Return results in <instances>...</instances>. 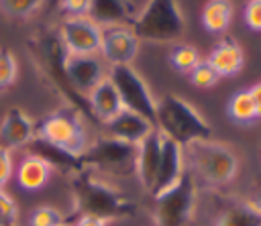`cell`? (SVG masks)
Returning <instances> with one entry per match:
<instances>
[{
    "instance_id": "obj_1",
    "label": "cell",
    "mask_w": 261,
    "mask_h": 226,
    "mask_svg": "<svg viewBox=\"0 0 261 226\" xmlns=\"http://www.w3.org/2000/svg\"><path fill=\"white\" fill-rule=\"evenodd\" d=\"M71 200L73 214L94 216L104 222L133 218L137 214V204L133 200L106 181L94 177L90 169H77L71 173Z\"/></svg>"
},
{
    "instance_id": "obj_2",
    "label": "cell",
    "mask_w": 261,
    "mask_h": 226,
    "mask_svg": "<svg viewBox=\"0 0 261 226\" xmlns=\"http://www.w3.org/2000/svg\"><path fill=\"white\" fill-rule=\"evenodd\" d=\"M155 128L181 147L196 140L212 138L210 124L198 114V110L190 102L175 94H165L161 100H157Z\"/></svg>"
},
{
    "instance_id": "obj_3",
    "label": "cell",
    "mask_w": 261,
    "mask_h": 226,
    "mask_svg": "<svg viewBox=\"0 0 261 226\" xmlns=\"http://www.w3.org/2000/svg\"><path fill=\"white\" fill-rule=\"evenodd\" d=\"M184 161H188V171L194 179H200L210 187L228 185L239 171V159L232 149L212 138L186 145Z\"/></svg>"
},
{
    "instance_id": "obj_4",
    "label": "cell",
    "mask_w": 261,
    "mask_h": 226,
    "mask_svg": "<svg viewBox=\"0 0 261 226\" xmlns=\"http://www.w3.org/2000/svg\"><path fill=\"white\" fill-rule=\"evenodd\" d=\"M184 16L175 0H149L130 31L139 41L175 43L184 35Z\"/></svg>"
},
{
    "instance_id": "obj_5",
    "label": "cell",
    "mask_w": 261,
    "mask_h": 226,
    "mask_svg": "<svg viewBox=\"0 0 261 226\" xmlns=\"http://www.w3.org/2000/svg\"><path fill=\"white\" fill-rule=\"evenodd\" d=\"M137 145L104 134L88 145L80 157V165L84 169H96L114 177H130L137 169Z\"/></svg>"
},
{
    "instance_id": "obj_6",
    "label": "cell",
    "mask_w": 261,
    "mask_h": 226,
    "mask_svg": "<svg viewBox=\"0 0 261 226\" xmlns=\"http://www.w3.org/2000/svg\"><path fill=\"white\" fill-rule=\"evenodd\" d=\"M37 136L73 157H82V153L90 145L86 134L84 114L69 104L45 116L37 128Z\"/></svg>"
},
{
    "instance_id": "obj_7",
    "label": "cell",
    "mask_w": 261,
    "mask_h": 226,
    "mask_svg": "<svg viewBox=\"0 0 261 226\" xmlns=\"http://www.w3.org/2000/svg\"><path fill=\"white\" fill-rule=\"evenodd\" d=\"M196 179L190 171H184L177 183L157 193L153 206V220L157 226H188L196 212Z\"/></svg>"
},
{
    "instance_id": "obj_8",
    "label": "cell",
    "mask_w": 261,
    "mask_h": 226,
    "mask_svg": "<svg viewBox=\"0 0 261 226\" xmlns=\"http://www.w3.org/2000/svg\"><path fill=\"white\" fill-rule=\"evenodd\" d=\"M108 79L114 83L122 108L143 116L155 126V110H157V100L153 98L147 81L141 77V73L133 65H116L108 69ZM157 130V128H155Z\"/></svg>"
},
{
    "instance_id": "obj_9",
    "label": "cell",
    "mask_w": 261,
    "mask_h": 226,
    "mask_svg": "<svg viewBox=\"0 0 261 226\" xmlns=\"http://www.w3.org/2000/svg\"><path fill=\"white\" fill-rule=\"evenodd\" d=\"M65 51L69 55H96L102 43V29L88 16L65 18L57 31Z\"/></svg>"
},
{
    "instance_id": "obj_10",
    "label": "cell",
    "mask_w": 261,
    "mask_h": 226,
    "mask_svg": "<svg viewBox=\"0 0 261 226\" xmlns=\"http://www.w3.org/2000/svg\"><path fill=\"white\" fill-rule=\"evenodd\" d=\"M65 77L71 90L88 100V94L106 77V67L96 55H67Z\"/></svg>"
},
{
    "instance_id": "obj_11",
    "label": "cell",
    "mask_w": 261,
    "mask_h": 226,
    "mask_svg": "<svg viewBox=\"0 0 261 226\" xmlns=\"http://www.w3.org/2000/svg\"><path fill=\"white\" fill-rule=\"evenodd\" d=\"M139 39L126 26H112L102 31L100 53L110 67L130 65L139 53Z\"/></svg>"
},
{
    "instance_id": "obj_12",
    "label": "cell",
    "mask_w": 261,
    "mask_h": 226,
    "mask_svg": "<svg viewBox=\"0 0 261 226\" xmlns=\"http://www.w3.org/2000/svg\"><path fill=\"white\" fill-rule=\"evenodd\" d=\"M100 29L126 26L130 29L139 16V10L130 0H92L90 10L86 14Z\"/></svg>"
},
{
    "instance_id": "obj_13",
    "label": "cell",
    "mask_w": 261,
    "mask_h": 226,
    "mask_svg": "<svg viewBox=\"0 0 261 226\" xmlns=\"http://www.w3.org/2000/svg\"><path fill=\"white\" fill-rule=\"evenodd\" d=\"M186 161H184V147L177 145L175 140L163 136L161 143V161H159V171L155 177V185L151 189V195L155 197L157 193L169 189L173 183L179 181V177L186 171Z\"/></svg>"
},
{
    "instance_id": "obj_14",
    "label": "cell",
    "mask_w": 261,
    "mask_h": 226,
    "mask_svg": "<svg viewBox=\"0 0 261 226\" xmlns=\"http://www.w3.org/2000/svg\"><path fill=\"white\" fill-rule=\"evenodd\" d=\"M161 143H163V134L159 130H153L145 140H141L137 147V169L135 175L139 179V183L143 185L145 191L151 193L153 185H155V177L159 171V161H161Z\"/></svg>"
},
{
    "instance_id": "obj_15",
    "label": "cell",
    "mask_w": 261,
    "mask_h": 226,
    "mask_svg": "<svg viewBox=\"0 0 261 226\" xmlns=\"http://www.w3.org/2000/svg\"><path fill=\"white\" fill-rule=\"evenodd\" d=\"M104 128H106L108 136L130 143V145H139L155 130V126L149 120H145L143 116H139L126 108H122L116 116H112L108 122H104Z\"/></svg>"
},
{
    "instance_id": "obj_16",
    "label": "cell",
    "mask_w": 261,
    "mask_h": 226,
    "mask_svg": "<svg viewBox=\"0 0 261 226\" xmlns=\"http://www.w3.org/2000/svg\"><path fill=\"white\" fill-rule=\"evenodd\" d=\"M35 136L37 128L33 120L20 108H10L0 122V145L6 149L27 147Z\"/></svg>"
},
{
    "instance_id": "obj_17",
    "label": "cell",
    "mask_w": 261,
    "mask_h": 226,
    "mask_svg": "<svg viewBox=\"0 0 261 226\" xmlns=\"http://www.w3.org/2000/svg\"><path fill=\"white\" fill-rule=\"evenodd\" d=\"M88 104L92 110V116L96 118V122H108L112 116H116L122 110V102L120 96L114 88V83L108 79V75L88 94Z\"/></svg>"
},
{
    "instance_id": "obj_18",
    "label": "cell",
    "mask_w": 261,
    "mask_h": 226,
    "mask_svg": "<svg viewBox=\"0 0 261 226\" xmlns=\"http://www.w3.org/2000/svg\"><path fill=\"white\" fill-rule=\"evenodd\" d=\"M214 71L220 77H232L237 75L243 65H245V53L241 49V45L232 39H222L220 43L214 45V49L210 51L208 59H206Z\"/></svg>"
},
{
    "instance_id": "obj_19",
    "label": "cell",
    "mask_w": 261,
    "mask_h": 226,
    "mask_svg": "<svg viewBox=\"0 0 261 226\" xmlns=\"http://www.w3.org/2000/svg\"><path fill=\"white\" fill-rule=\"evenodd\" d=\"M27 149H29V155L41 157L51 169L67 171L69 175L75 173L77 169H84V167L80 165V157H73V155H69V153L57 149L55 145H51V143H47V140H43V138H39V136H35V138L27 145Z\"/></svg>"
},
{
    "instance_id": "obj_20",
    "label": "cell",
    "mask_w": 261,
    "mask_h": 226,
    "mask_svg": "<svg viewBox=\"0 0 261 226\" xmlns=\"http://www.w3.org/2000/svg\"><path fill=\"white\" fill-rule=\"evenodd\" d=\"M51 167L37 155H27L18 169H16V181L22 189L27 191H37L41 187H45V183L51 177Z\"/></svg>"
},
{
    "instance_id": "obj_21",
    "label": "cell",
    "mask_w": 261,
    "mask_h": 226,
    "mask_svg": "<svg viewBox=\"0 0 261 226\" xmlns=\"http://www.w3.org/2000/svg\"><path fill=\"white\" fill-rule=\"evenodd\" d=\"M214 226H261V212L253 202H230L218 212Z\"/></svg>"
},
{
    "instance_id": "obj_22",
    "label": "cell",
    "mask_w": 261,
    "mask_h": 226,
    "mask_svg": "<svg viewBox=\"0 0 261 226\" xmlns=\"http://www.w3.org/2000/svg\"><path fill=\"white\" fill-rule=\"evenodd\" d=\"M232 20V2L230 0H208L202 8V24L208 33L220 35L228 29Z\"/></svg>"
},
{
    "instance_id": "obj_23",
    "label": "cell",
    "mask_w": 261,
    "mask_h": 226,
    "mask_svg": "<svg viewBox=\"0 0 261 226\" xmlns=\"http://www.w3.org/2000/svg\"><path fill=\"white\" fill-rule=\"evenodd\" d=\"M228 116H230L232 122L243 124V126H249L259 118L249 90H239V92H234L230 96V100H228Z\"/></svg>"
},
{
    "instance_id": "obj_24",
    "label": "cell",
    "mask_w": 261,
    "mask_h": 226,
    "mask_svg": "<svg viewBox=\"0 0 261 226\" xmlns=\"http://www.w3.org/2000/svg\"><path fill=\"white\" fill-rule=\"evenodd\" d=\"M200 53L194 45H188V43H179L171 49L169 53V63L173 69H177L179 73H190L198 63H200Z\"/></svg>"
},
{
    "instance_id": "obj_25",
    "label": "cell",
    "mask_w": 261,
    "mask_h": 226,
    "mask_svg": "<svg viewBox=\"0 0 261 226\" xmlns=\"http://www.w3.org/2000/svg\"><path fill=\"white\" fill-rule=\"evenodd\" d=\"M16 71H18V65L12 51L8 47H0V92L14 83Z\"/></svg>"
},
{
    "instance_id": "obj_26",
    "label": "cell",
    "mask_w": 261,
    "mask_h": 226,
    "mask_svg": "<svg viewBox=\"0 0 261 226\" xmlns=\"http://www.w3.org/2000/svg\"><path fill=\"white\" fill-rule=\"evenodd\" d=\"M188 75H190V81H192L196 88H202V90L216 86L218 79H220V75L214 71V67H212L208 61H200Z\"/></svg>"
},
{
    "instance_id": "obj_27",
    "label": "cell",
    "mask_w": 261,
    "mask_h": 226,
    "mask_svg": "<svg viewBox=\"0 0 261 226\" xmlns=\"http://www.w3.org/2000/svg\"><path fill=\"white\" fill-rule=\"evenodd\" d=\"M47 0H0V10L8 16H29L31 12H35L39 6H43Z\"/></svg>"
},
{
    "instance_id": "obj_28",
    "label": "cell",
    "mask_w": 261,
    "mask_h": 226,
    "mask_svg": "<svg viewBox=\"0 0 261 226\" xmlns=\"http://www.w3.org/2000/svg\"><path fill=\"white\" fill-rule=\"evenodd\" d=\"M63 224L61 214L53 206H39L29 218V226H59Z\"/></svg>"
},
{
    "instance_id": "obj_29",
    "label": "cell",
    "mask_w": 261,
    "mask_h": 226,
    "mask_svg": "<svg viewBox=\"0 0 261 226\" xmlns=\"http://www.w3.org/2000/svg\"><path fill=\"white\" fill-rule=\"evenodd\" d=\"M0 226H18V208L16 202L0 187Z\"/></svg>"
},
{
    "instance_id": "obj_30",
    "label": "cell",
    "mask_w": 261,
    "mask_h": 226,
    "mask_svg": "<svg viewBox=\"0 0 261 226\" xmlns=\"http://www.w3.org/2000/svg\"><path fill=\"white\" fill-rule=\"evenodd\" d=\"M90 2L92 0H59L57 2V8L61 12H65L69 18H75V16H86L88 14Z\"/></svg>"
},
{
    "instance_id": "obj_31",
    "label": "cell",
    "mask_w": 261,
    "mask_h": 226,
    "mask_svg": "<svg viewBox=\"0 0 261 226\" xmlns=\"http://www.w3.org/2000/svg\"><path fill=\"white\" fill-rule=\"evenodd\" d=\"M243 16H245V22L249 29L261 33V0H249Z\"/></svg>"
},
{
    "instance_id": "obj_32",
    "label": "cell",
    "mask_w": 261,
    "mask_h": 226,
    "mask_svg": "<svg viewBox=\"0 0 261 226\" xmlns=\"http://www.w3.org/2000/svg\"><path fill=\"white\" fill-rule=\"evenodd\" d=\"M12 177V155L6 147L0 145V187H4Z\"/></svg>"
},
{
    "instance_id": "obj_33",
    "label": "cell",
    "mask_w": 261,
    "mask_h": 226,
    "mask_svg": "<svg viewBox=\"0 0 261 226\" xmlns=\"http://www.w3.org/2000/svg\"><path fill=\"white\" fill-rule=\"evenodd\" d=\"M73 226H108V222H104L100 218H94V216H80Z\"/></svg>"
},
{
    "instance_id": "obj_34",
    "label": "cell",
    "mask_w": 261,
    "mask_h": 226,
    "mask_svg": "<svg viewBox=\"0 0 261 226\" xmlns=\"http://www.w3.org/2000/svg\"><path fill=\"white\" fill-rule=\"evenodd\" d=\"M249 94L253 98V104H255V110H257V116L261 118V81L255 83L253 88H249Z\"/></svg>"
},
{
    "instance_id": "obj_35",
    "label": "cell",
    "mask_w": 261,
    "mask_h": 226,
    "mask_svg": "<svg viewBox=\"0 0 261 226\" xmlns=\"http://www.w3.org/2000/svg\"><path fill=\"white\" fill-rule=\"evenodd\" d=\"M251 202H253V206H255V208L261 212V191H257V195H255Z\"/></svg>"
},
{
    "instance_id": "obj_36",
    "label": "cell",
    "mask_w": 261,
    "mask_h": 226,
    "mask_svg": "<svg viewBox=\"0 0 261 226\" xmlns=\"http://www.w3.org/2000/svg\"><path fill=\"white\" fill-rule=\"evenodd\" d=\"M57 2H59V0H47V4H49V8H55V6H57Z\"/></svg>"
},
{
    "instance_id": "obj_37",
    "label": "cell",
    "mask_w": 261,
    "mask_h": 226,
    "mask_svg": "<svg viewBox=\"0 0 261 226\" xmlns=\"http://www.w3.org/2000/svg\"><path fill=\"white\" fill-rule=\"evenodd\" d=\"M59 226H67V224H59Z\"/></svg>"
}]
</instances>
